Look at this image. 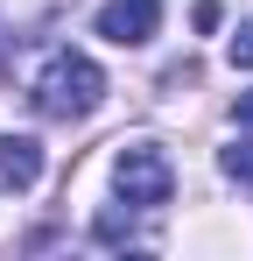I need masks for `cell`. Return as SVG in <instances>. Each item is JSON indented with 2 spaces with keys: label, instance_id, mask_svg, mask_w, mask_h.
Returning <instances> with one entry per match:
<instances>
[{
  "label": "cell",
  "instance_id": "cell-1",
  "mask_svg": "<svg viewBox=\"0 0 253 261\" xmlns=\"http://www.w3.org/2000/svg\"><path fill=\"white\" fill-rule=\"evenodd\" d=\"M28 99H36L42 120H84V113H99V99H106V71H99L84 49H49L42 71L28 78Z\"/></svg>",
  "mask_w": 253,
  "mask_h": 261
},
{
  "label": "cell",
  "instance_id": "cell-2",
  "mask_svg": "<svg viewBox=\"0 0 253 261\" xmlns=\"http://www.w3.org/2000/svg\"><path fill=\"white\" fill-rule=\"evenodd\" d=\"M113 191H120V205H134V212H155V205H169V191H176V170H169V155L155 141H126L120 155H113Z\"/></svg>",
  "mask_w": 253,
  "mask_h": 261
},
{
  "label": "cell",
  "instance_id": "cell-3",
  "mask_svg": "<svg viewBox=\"0 0 253 261\" xmlns=\"http://www.w3.org/2000/svg\"><path fill=\"white\" fill-rule=\"evenodd\" d=\"M155 29H162V0H106L99 7V36L120 43V49L155 43Z\"/></svg>",
  "mask_w": 253,
  "mask_h": 261
},
{
  "label": "cell",
  "instance_id": "cell-4",
  "mask_svg": "<svg viewBox=\"0 0 253 261\" xmlns=\"http://www.w3.org/2000/svg\"><path fill=\"white\" fill-rule=\"evenodd\" d=\"M36 176H42V141L0 134V191H36Z\"/></svg>",
  "mask_w": 253,
  "mask_h": 261
},
{
  "label": "cell",
  "instance_id": "cell-5",
  "mask_svg": "<svg viewBox=\"0 0 253 261\" xmlns=\"http://www.w3.org/2000/svg\"><path fill=\"white\" fill-rule=\"evenodd\" d=\"M218 170L232 176V184H253V134H246V141H232V148L218 155Z\"/></svg>",
  "mask_w": 253,
  "mask_h": 261
},
{
  "label": "cell",
  "instance_id": "cell-6",
  "mask_svg": "<svg viewBox=\"0 0 253 261\" xmlns=\"http://www.w3.org/2000/svg\"><path fill=\"white\" fill-rule=\"evenodd\" d=\"M232 71H253V21H239V36H232Z\"/></svg>",
  "mask_w": 253,
  "mask_h": 261
},
{
  "label": "cell",
  "instance_id": "cell-7",
  "mask_svg": "<svg viewBox=\"0 0 253 261\" xmlns=\"http://www.w3.org/2000/svg\"><path fill=\"white\" fill-rule=\"evenodd\" d=\"M239 127H253V92H239Z\"/></svg>",
  "mask_w": 253,
  "mask_h": 261
}]
</instances>
